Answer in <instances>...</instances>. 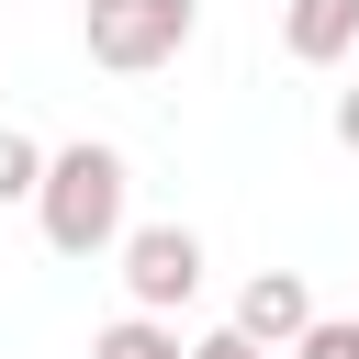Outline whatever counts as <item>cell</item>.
Listing matches in <instances>:
<instances>
[{"mask_svg":"<svg viewBox=\"0 0 359 359\" xmlns=\"http://www.w3.org/2000/svg\"><path fill=\"white\" fill-rule=\"evenodd\" d=\"M123 191H135V168H123L112 146H56V157H45V191H34L45 247H56V258L123 247Z\"/></svg>","mask_w":359,"mask_h":359,"instance_id":"obj_1","label":"cell"},{"mask_svg":"<svg viewBox=\"0 0 359 359\" xmlns=\"http://www.w3.org/2000/svg\"><path fill=\"white\" fill-rule=\"evenodd\" d=\"M191 22H202V0H90V11H79V34H90V67H112V79H146V67H168V56L191 45Z\"/></svg>","mask_w":359,"mask_h":359,"instance_id":"obj_2","label":"cell"},{"mask_svg":"<svg viewBox=\"0 0 359 359\" xmlns=\"http://www.w3.org/2000/svg\"><path fill=\"white\" fill-rule=\"evenodd\" d=\"M123 292H135V314H180L202 292V236L191 224H135L123 236Z\"/></svg>","mask_w":359,"mask_h":359,"instance_id":"obj_3","label":"cell"},{"mask_svg":"<svg viewBox=\"0 0 359 359\" xmlns=\"http://www.w3.org/2000/svg\"><path fill=\"white\" fill-rule=\"evenodd\" d=\"M314 325V292H303V269H258L247 292H236V337H258V348H292Z\"/></svg>","mask_w":359,"mask_h":359,"instance_id":"obj_4","label":"cell"},{"mask_svg":"<svg viewBox=\"0 0 359 359\" xmlns=\"http://www.w3.org/2000/svg\"><path fill=\"white\" fill-rule=\"evenodd\" d=\"M280 45H292L303 67H337V56L359 45V0H292V11H280Z\"/></svg>","mask_w":359,"mask_h":359,"instance_id":"obj_5","label":"cell"},{"mask_svg":"<svg viewBox=\"0 0 359 359\" xmlns=\"http://www.w3.org/2000/svg\"><path fill=\"white\" fill-rule=\"evenodd\" d=\"M90 359H191V348H180L168 314H112V325L90 337Z\"/></svg>","mask_w":359,"mask_h":359,"instance_id":"obj_6","label":"cell"},{"mask_svg":"<svg viewBox=\"0 0 359 359\" xmlns=\"http://www.w3.org/2000/svg\"><path fill=\"white\" fill-rule=\"evenodd\" d=\"M34 191H45V146L0 123V202H34Z\"/></svg>","mask_w":359,"mask_h":359,"instance_id":"obj_7","label":"cell"},{"mask_svg":"<svg viewBox=\"0 0 359 359\" xmlns=\"http://www.w3.org/2000/svg\"><path fill=\"white\" fill-rule=\"evenodd\" d=\"M292 359H359V314H314L292 337Z\"/></svg>","mask_w":359,"mask_h":359,"instance_id":"obj_8","label":"cell"},{"mask_svg":"<svg viewBox=\"0 0 359 359\" xmlns=\"http://www.w3.org/2000/svg\"><path fill=\"white\" fill-rule=\"evenodd\" d=\"M191 359H280V348H258V337H236V325H213V337H202Z\"/></svg>","mask_w":359,"mask_h":359,"instance_id":"obj_9","label":"cell"},{"mask_svg":"<svg viewBox=\"0 0 359 359\" xmlns=\"http://www.w3.org/2000/svg\"><path fill=\"white\" fill-rule=\"evenodd\" d=\"M337 146L359 157V90H337Z\"/></svg>","mask_w":359,"mask_h":359,"instance_id":"obj_10","label":"cell"}]
</instances>
